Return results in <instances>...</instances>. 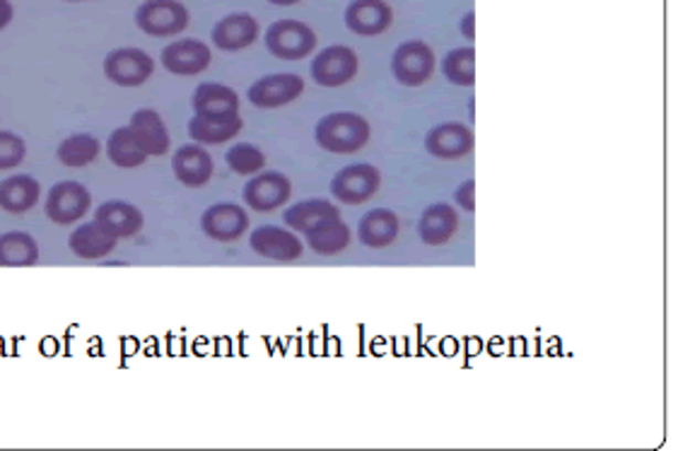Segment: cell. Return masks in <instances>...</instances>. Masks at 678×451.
Returning a JSON list of instances; mask_svg holds the SVG:
<instances>
[{
  "instance_id": "obj_36",
  "label": "cell",
  "mask_w": 678,
  "mask_h": 451,
  "mask_svg": "<svg viewBox=\"0 0 678 451\" xmlns=\"http://www.w3.org/2000/svg\"><path fill=\"white\" fill-rule=\"evenodd\" d=\"M462 32L466 34V39H472V42L476 39V15H474V12H466V15H464Z\"/></svg>"
},
{
  "instance_id": "obj_34",
  "label": "cell",
  "mask_w": 678,
  "mask_h": 451,
  "mask_svg": "<svg viewBox=\"0 0 678 451\" xmlns=\"http://www.w3.org/2000/svg\"><path fill=\"white\" fill-rule=\"evenodd\" d=\"M454 198L466 213H476V182L474 179H468V182H464L459 189H456Z\"/></svg>"
},
{
  "instance_id": "obj_6",
  "label": "cell",
  "mask_w": 678,
  "mask_h": 451,
  "mask_svg": "<svg viewBox=\"0 0 678 451\" xmlns=\"http://www.w3.org/2000/svg\"><path fill=\"white\" fill-rule=\"evenodd\" d=\"M382 186V172L372 164L343 167L331 179V196L346 205H362L377 196Z\"/></svg>"
},
{
  "instance_id": "obj_30",
  "label": "cell",
  "mask_w": 678,
  "mask_h": 451,
  "mask_svg": "<svg viewBox=\"0 0 678 451\" xmlns=\"http://www.w3.org/2000/svg\"><path fill=\"white\" fill-rule=\"evenodd\" d=\"M107 158L119 170H136V167L148 162L146 150L140 148L138 140L130 133L128 126L116 128L107 140Z\"/></svg>"
},
{
  "instance_id": "obj_25",
  "label": "cell",
  "mask_w": 678,
  "mask_h": 451,
  "mask_svg": "<svg viewBox=\"0 0 678 451\" xmlns=\"http://www.w3.org/2000/svg\"><path fill=\"white\" fill-rule=\"evenodd\" d=\"M309 251H315L317 256H338L350 247V227L343 223V217H329V221H321L319 225L305 232Z\"/></svg>"
},
{
  "instance_id": "obj_14",
  "label": "cell",
  "mask_w": 678,
  "mask_h": 451,
  "mask_svg": "<svg viewBox=\"0 0 678 451\" xmlns=\"http://www.w3.org/2000/svg\"><path fill=\"white\" fill-rule=\"evenodd\" d=\"M250 213L237 203H215L201 217V227L208 239L230 244L250 232Z\"/></svg>"
},
{
  "instance_id": "obj_32",
  "label": "cell",
  "mask_w": 678,
  "mask_h": 451,
  "mask_svg": "<svg viewBox=\"0 0 678 451\" xmlns=\"http://www.w3.org/2000/svg\"><path fill=\"white\" fill-rule=\"evenodd\" d=\"M225 162L234 174L252 176V174H258L266 167V154L252 143H237V146H232L227 150Z\"/></svg>"
},
{
  "instance_id": "obj_37",
  "label": "cell",
  "mask_w": 678,
  "mask_h": 451,
  "mask_svg": "<svg viewBox=\"0 0 678 451\" xmlns=\"http://www.w3.org/2000/svg\"><path fill=\"white\" fill-rule=\"evenodd\" d=\"M268 3H273V6H297L299 0H268Z\"/></svg>"
},
{
  "instance_id": "obj_4",
  "label": "cell",
  "mask_w": 678,
  "mask_h": 451,
  "mask_svg": "<svg viewBox=\"0 0 678 451\" xmlns=\"http://www.w3.org/2000/svg\"><path fill=\"white\" fill-rule=\"evenodd\" d=\"M89 211H93V193L81 182H59L46 193L44 213L54 225L68 227L81 223Z\"/></svg>"
},
{
  "instance_id": "obj_22",
  "label": "cell",
  "mask_w": 678,
  "mask_h": 451,
  "mask_svg": "<svg viewBox=\"0 0 678 451\" xmlns=\"http://www.w3.org/2000/svg\"><path fill=\"white\" fill-rule=\"evenodd\" d=\"M195 116L220 119V116L240 114V95L232 87L220 83H201L191 97Z\"/></svg>"
},
{
  "instance_id": "obj_20",
  "label": "cell",
  "mask_w": 678,
  "mask_h": 451,
  "mask_svg": "<svg viewBox=\"0 0 678 451\" xmlns=\"http://www.w3.org/2000/svg\"><path fill=\"white\" fill-rule=\"evenodd\" d=\"M116 244H119V239L95 221L81 225L75 232H71L68 237V249L83 261L107 259L109 254L116 251Z\"/></svg>"
},
{
  "instance_id": "obj_1",
  "label": "cell",
  "mask_w": 678,
  "mask_h": 451,
  "mask_svg": "<svg viewBox=\"0 0 678 451\" xmlns=\"http://www.w3.org/2000/svg\"><path fill=\"white\" fill-rule=\"evenodd\" d=\"M372 128L368 119L353 111H336L319 119L315 128L317 146L329 154H356L368 148Z\"/></svg>"
},
{
  "instance_id": "obj_12",
  "label": "cell",
  "mask_w": 678,
  "mask_h": 451,
  "mask_svg": "<svg viewBox=\"0 0 678 451\" xmlns=\"http://www.w3.org/2000/svg\"><path fill=\"white\" fill-rule=\"evenodd\" d=\"M250 249L268 261L290 264L305 254V244L297 239L295 232L276 225H261L252 232Z\"/></svg>"
},
{
  "instance_id": "obj_38",
  "label": "cell",
  "mask_w": 678,
  "mask_h": 451,
  "mask_svg": "<svg viewBox=\"0 0 678 451\" xmlns=\"http://www.w3.org/2000/svg\"><path fill=\"white\" fill-rule=\"evenodd\" d=\"M65 3H83V0H65Z\"/></svg>"
},
{
  "instance_id": "obj_17",
  "label": "cell",
  "mask_w": 678,
  "mask_h": 451,
  "mask_svg": "<svg viewBox=\"0 0 678 451\" xmlns=\"http://www.w3.org/2000/svg\"><path fill=\"white\" fill-rule=\"evenodd\" d=\"M128 128L140 143V148L146 150L148 158H162V154L172 150V138H169L162 116L155 109L134 111V116H130V121H128Z\"/></svg>"
},
{
  "instance_id": "obj_18",
  "label": "cell",
  "mask_w": 678,
  "mask_h": 451,
  "mask_svg": "<svg viewBox=\"0 0 678 451\" xmlns=\"http://www.w3.org/2000/svg\"><path fill=\"white\" fill-rule=\"evenodd\" d=\"M258 32L261 28L254 15H250V12H232V15L215 22L211 39L220 51H242L256 42Z\"/></svg>"
},
{
  "instance_id": "obj_23",
  "label": "cell",
  "mask_w": 678,
  "mask_h": 451,
  "mask_svg": "<svg viewBox=\"0 0 678 451\" xmlns=\"http://www.w3.org/2000/svg\"><path fill=\"white\" fill-rule=\"evenodd\" d=\"M456 232H459V213L447 203L430 205L421 215L419 235L427 247H445Z\"/></svg>"
},
{
  "instance_id": "obj_3",
  "label": "cell",
  "mask_w": 678,
  "mask_h": 451,
  "mask_svg": "<svg viewBox=\"0 0 678 451\" xmlns=\"http://www.w3.org/2000/svg\"><path fill=\"white\" fill-rule=\"evenodd\" d=\"M317 34L299 20H276L266 30V49L280 61H303L317 49Z\"/></svg>"
},
{
  "instance_id": "obj_29",
  "label": "cell",
  "mask_w": 678,
  "mask_h": 451,
  "mask_svg": "<svg viewBox=\"0 0 678 451\" xmlns=\"http://www.w3.org/2000/svg\"><path fill=\"white\" fill-rule=\"evenodd\" d=\"M102 154V143L89 133H73L68 138H63L56 148V158L63 167H71V170H81L99 160Z\"/></svg>"
},
{
  "instance_id": "obj_15",
  "label": "cell",
  "mask_w": 678,
  "mask_h": 451,
  "mask_svg": "<svg viewBox=\"0 0 678 451\" xmlns=\"http://www.w3.org/2000/svg\"><path fill=\"white\" fill-rule=\"evenodd\" d=\"M172 172L179 184H184L189 189H201L213 179L215 162L211 158V152L199 143L181 146L172 154Z\"/></svg>"
},
{
  "instance_id": "obj_11",
  "label": "cell",
  "mask_w": 678,
  "mask_h": 451,
  "mask_svg": "<svg viewBox=\"0 0 678 451\" xmlns=\"http://www.w3.org/2000/svg\"><path fill=\"white\" fill-rule=\"evenodd\" d=\"M305 93V80L295 73H278V75H264L250 87L252 107L256 109H280L285 105H293L297 97Z\"/></svg>"
},
{
  "instance_id": "obj_16",
  "label": "cell",
  "mask_w": 678,
  "mask_h": 451,
  "mask_svg": "<svg viewBox=\"0 0 678 451\" xmlns=\"http://www.w3.org/2000/svg\"><path fill=\"white\" fill-rule=\"evenodd\" d=\"M391 22H394V12L386 0H353L346 8V28L358 36L384 34Z\"/></svg>"
},
{
  "instance_id": "obj_26",
  "label": "cell",
  "mask_w": 678,
  "mask_h": 451,
  "mask_svg": "<svg viewBox=\"0 0 678 451\" xmlns=\"http://www.w3.org/2000/svg\"><path fill=\"white\" fill-rule=\"evenodd\" d=\"M401 223L394 211L389 208H374L360 221L358 237L370 249H386L399 237Z\"/></svg>"
},
{
  "instance_id": "obj_8",
  "label": "cell",
  "mask_w": 678,
  "mask_h": 451,
  "mask_svg": "<svg viewBox=\"0 0 678 451\" xmlns=\"http://www.w3.org/2000/svg\"><path fill=\"white\" fill-rule=\"evenodd\" d=\"M293 196V182L280 172H264L254 174L250 182L244 184L242 198L246 208L254 213H273L283 208Z\"/></svg>"
},
{
  "instance_id": "obj_19",
  "label": "cell",
  "mask_w": 678,
  "mask_h": 451,
  "mask_svg": "<svg viewBox=\"0 0 678 451\" xmlns=\"http://www.w3.org/2000/svg\"><path fill=\"white\" fill-rule=\"evenodd\" d=\"M42 198V184L32 174H10L0 182V211L10 215L32 213Z\"/></svg>"
},
{
  "instance_id": "obj_13",
  "label": "cell",
  "mask_w": 678,
  "mask_h": 451,
  "mask_svg": "<svg viewBox=\"0 0 678 451\" xmlns=\"http://www.w3.org/2000/svg\"><path fill=\"white\" fill-rule=\"evenodd\" d=\"M476 148V136L472 126L462 121H447L435 126L425 136V150L437 160H464Z\"/></svg>"
},
{
  "instance_id": "obj_33",
  "label": "cell",
  "mask_w": 678,
  "mask_h": 451,
  "mask_svg": "<svg viewBox=\"0 0 678 451\" xmlns=\"http://www.w3.org/2000/svg\"><path fill=\"white\" fill-rule=\"evenodd\" d=\"M28 160V143L12 131H0V172L18 170Z\"/></svg>"
},
{
  "instance_id": "obj_28",
  "label": "cell",
  "mask_w": 678,
  "mask_h": 451,
  "mask_svg": "<svg viewBox=\"0 0 678 451\" xmlns=\"http://www.w3.org/2000/svg\"><path fill=\"white\" fill-rule=\"evenodd\" d=\"M338 215H341V211H338L333 203H329L326 198H311V201L290 205V208L283 213V221L293 232H303L305 235V232H309L321 221H329V217H338Z\"/></svg>"
},
{
  "instance_id": "obj_24",
  "label": "cell",
  "mask_w": 678,
  "mask_h": 451,
  "mask_svg": "<svg viewBox=\"0 0 678 451\" xmlns=\"http://www.w3.org/2000/svg\"><path fill=\"white\" fill-rule=\"evenodd\" d=\"M242 116H220V119H208V116H193L187 131L193 143L199 146H225L232 138H237L242 131Z\"/></svg>"
},
{
  "instance_id": "obj_35",
  "label": "cell",
  "mask_w": 678,
  "mask_h": 451,
  "mask_svg": "<svg viewBox=\"0 0 678 451\" xmlns=\"http://www.w3.org/2000/svg\"><path fill=\"white\" fill-rule=\"evenodd\" d=\"M12 18H15V8H12L10 0H0V30H6Z\"/></svg>"
},
{
  "instance_id": "obj_9",
  "label": "cell",
  "mask_w": 678,
  "mask_h": 451,
  "mask_svg": "<svg viewBox=\"0 0 678 451\" xmlns=\"http://www.w3.org/2000/svg\"><path fill=\"white\" fill-rule=\"evenodd\" d=\"M160 61L167 73L177 77H193L211 68L213 51L201 39H177V42L162 49Z\"/></svg>"
},
{
  "instance_id": "obj_27",
  "label": "cell",
  "mask_w": 678,
  "mask_h": 451,
  "mask_svg": "<svg viewBox=\"0 0 678 451\" xmlns=\"http://www.w3.org/2000/svg\"><path fill=\"white\" fill-rule=\"evenodd\" d=\"M39 264V241L30 232H3L0 235V268H32Z\"/></svg>"
},
{
  "instance_id": "obj_21",
  "label": "cell",
  "mask_w": 678,
  "mask_h": 451,
  "mask_svg": "<svg viewBox=\"0 0 678 451\" xmlns=\"http://www.w3.org/2000/svg\"><path fill=\"white\" fill-rule=\"evenodd\" d=\"M95 223H99L104 229L112 232V235L121 241L128 237H136L142 229L146 217H142V211L134 203L107 201L97 208Z\"/></svg>"
},
{
  "instance_id": "obj_10",
  "label": "cell",
  "mask_w": 678,
  "mask_h": 451,
  "mask_svg": "<svg viewBox=\"0 0 678 451\" xmlns=\"http://www.w3.org/2000/svg\"><path fill=\"white\" fill-rule=\"evenodd\" d=\"M358 75V54L350 46L324 49L311 61V80L321 87H343Z\"/></svg>"
},
{
  "instance_id": "obj_5",
  "label": "cell",
  "mask_w": 678,
  "mask_h": 451,
  "mask_svg": "<svg viewBox=\"0 0 678 451\" xmlns=\"http://www.w3.org/2000/svg\"><path fill=\"white\" fill-rule=\"evenodd\" d=\"M102 68L107 80L114 85L140 87L146 85L155 73V58L138 46H121L109 51Z\"/></svg>"
},
{
  "instance_id": "obj_7",
  "label": "cell",
  "mask_w": 678,
  "mask_h": 451,
  "mask_svg": "<svg viewBox=\"0 0 678 451\" xmlns=\"http://www.w3.org/2000/svg\"><path fill=\"white\" fill-rule=\"evenodd\" d=\"M435 71V54L421 39L401 44L391 56V73L403 87L425 85Z\"/></svg>"
},
{
  "instance_id": "obj_31",
  "label": "cell",
  "mask_w": 678,
  "mask_h": 451,
  "mask_svg": "<svg viewBox=\"0 0 678 451\" xmlns=\"http://www.w3.org/2000/svg\"><path fill=\"white\" fill-rule=\"evenodd\" d=\"M442 73H445L452 85L472 87L476 83V51L474 46L452 49L442 61Z\"/></svg>"
},
{
  "instance_id": "obj_2",
  "label": "cell",
  "mask_w": 678,
  "mask_h": 451,
  "mask_svg": "<svg viewBox=\"0 0 678 451\" xmlns=\"http://www.w3.org/2000/svg\"><path fill=\"white\" fill-rule=\"evenodd\" d=\"M136 28L155 39L177 36L189 28V8L181 0H142L136 8Z\"/></svg>"
}]
</instances>
